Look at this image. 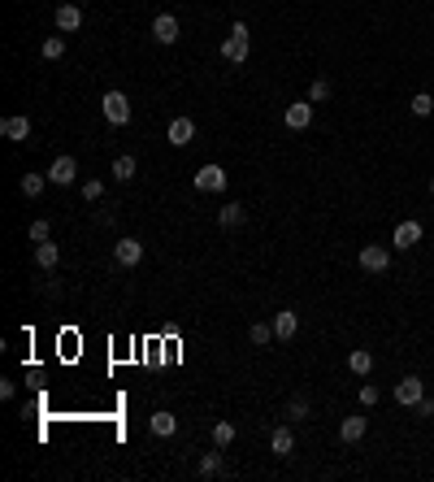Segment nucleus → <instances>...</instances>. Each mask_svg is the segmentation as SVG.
I'll use <instances>...</instances> for the list:
<instances>
[{
  "instance_id": "7c9ffc66",
  "label": "nucleus",
  "mask_w": 434,
  "mask_h": 482,
  "mask_svg": "<svg viewBox=\"0 0 434 482\" xmlns=\"http://www.w3.org/2000/svg\"><path fill=\"white\" fill-rule=\"evenodd\" d=\"M382 400V391H378V383H365L361 387V404H365V409H374V404Z\"/></svg>"
},
{
  "instance_id": "ddd939ff",
  "label": "nucleus",
  "mask_w": 434,
  "mask_h": 482,
  "mask_svg": "<svg viewBox=\"0 0 434 482\" xmlns=\"http://www.w3.org/2000/svg\"><path fill=\"white\" fill-rule=\"evenodd\" d=\"M413 243H421V222H413V217H408V222H400L395 226V248H413Z\"/></svg>"
},
{
  "instance_id": "bb28decb",
  "label": "nucleus",
  "mask_w": 434,
  "mask_h": 482,
  "mask_svg": "<svg viewBox=\"0 0 434 482\" xmlns=\"http://www.w3.org/2000/svg\"><path fill=\"white\" fill-rule=\"evenodd\" d=\"M330 96H335V87H330V79H317V83L309 87V100H313V105H326Z\"/></svg>"
},
{
  "instance_id": "f03ea898",
  "label": "nucleus",
  "mask_w": 434,
  "mask_h": 482,
  "mask_svg": "<svg viewBox=\"0 0 434 482\" xmlns=\"http://www.w3.org/2000/svg\"><path fill=\"white\" fill-rule=\"evenodd\" d=\"M100 109H105V118H109L113 126H126V122H131V100H126V91H105Z\"/></svg>"
},
{
  "instance_id": "2eb2a0df",
  "label": "nucleus",
  "mask_w": 434,
  "mask_h": 482,
  "mask_svg": "<svg viewBox=\"0 0 434 482\" xmlns=\"http://www.w3.org/2000/svg\"><path fill=\"white\" fill-rule=\"evenodd\" d=\"M269 448H274V456H291V452H295V435H291V426H278L274 435H269Z\"/></svg>"
},
{
  "instance_id": "0eeeda50",
  "label": "nucleus",
  "mask_w": 434,
  "mask_h": 482,
  "mask_svg": "<svg viewBox=\"0 0 434 482\" xmlns=\"http://www.w3.org/2000/svg\"><path fill=\"white\" fill-rule=\"evenodd\" d=\"M113 261L126 265V269H135V265L143 261V243H139V239H117V243H113Z\"/></svg>"
},
{
  "instance_id": "cd10ccee",
  "label": "nucleus",
  "mask_w": 434,
  "mask_h": 482,
  "mask_svg": "<svg viewBox=\"0 0 434 482\" xmlns=\"http://www.w3.org/2000/svg\"><path fill=\"white\" fill-rule=\"evenodd\" d=\"M217 222H222V226H239V222H243V209H239V205H222V209H217Z\"/></svg>"
},
{
  "instance_id": "4be33fe9",
  "label": "nucleus",
  "mask_w": 434,
  "mask_h": 482,
  "mask_svg": "<svg viewBox=\"0 0 434 482\" xmlns=\"http://www.w3.org/2000/svg\"><path fill=\"white\" fill-rule=\"evenodd\" d=\"M222 474V452H204L200 456V478H217Z\"/></svg>"
},
{
  "instance_id": "c85d7f7f",
  "label": "nucleus",
  "mask_w": 434,
  "mask_h": 482,
  "mask_svg": "<svg viewBox=\"0 0 434 482\" xmlns=\"http://www.w3.org/2000/svg\"><path fill=\"white\" fill-rule=\"evenodd\" d=\"M83 200H91V205H96V200H105V183H100V179H87V183H83Z\"/></svg>"
},
{
  "instance_id": "dca6fc26",
  "label": "nucleus",
  "mask_w": 434,
  "mask_h": 482,
  "mask_svg": "<svg viewBox=\"0 0 434 482\" xmlns=\"http://www.w3.org/2000/svg\"><path fill=\"white\" fill-rule=\"evenodd\" d=\"M148 426H152V435H161V439H170L174 430H178V417L161 409V413H152V417H148Z\"/></svg>"
},
{
  "instance_id": "5701e85b",
  "label": "nucleus",
  "mask_w": 434,
  "mask_h": 482,
  "mask_svg": "<svg viewBox=\"0 0 434 482\" xmlns=\"http://www.w3.org/2000/svg\"><path fill=\"white\" fill-rule=\"evenodd\" d=\"M408 109H413L417 118H430V113H434V96H430V91H417L413 100H408Z\"/></svg>"
},
{
  "instance_id": "4468645a",
  "label": "nucleus",
  "mask_w": 434,
  "mask_h": 482,
  "mask_svg": "<svg viewBox=\"0 0 434 482\" xmlns=\"http://www.w3.org/2000/svg\"><path fill=\"white\" fill-rule=\"evenodd\" d=\"M79 27H83V9L79 5H61L57 9V31L70 35V31H79Z\"/></svg>"
},
{
  "instance_id": "c756f323",
  "label": "nucleus",
  "mask_w": 434,
  "mask_h": 482,
  "mask_svg": "<svg viewBox=\"0 0 434 482\" xmlns=\"http://www.w3.org/2000/svg\"><path fill=\"white\" fill-rule=\"evenodd\" d=\"M27 235H31V243H48V235H53V231H48V222L39 217V222H31V231H27Z\"/></svg>"
},
{
  "instance_id": "9b49d317",
  "label": "nucleus",
  "mask_w": 434,
  "mask_h": 482,
  "mask_svg": "<svg viewBox=\"0 0 434 482\" xmlns=\"http://www.w3.org/2000/svg\"><path fill=\"white\" fill-rule=\"evenodd\" d=\"M0 135H5V139H13V144H22V139L31 135V118H27V113H13V118H5V122H0Z\"/></svg>"
},
{
  "instance_id": "6e6552de",
  "label": "nucleus",
  "mask_w": 434,
  "mask_h": 482,
  "mask_svg": "<svg viewBox=\"0 0 434 482\" xmlns=\"http://www.w3.org/2000/svg\"><path fill=\"white\" fill-rule=\"evenodd\" d=\"M152 39L157 44H178V18L174 13H157L152 18Z\"/></svg>"
},
{
  "instance_id": "aec40b11",
  "label": "nucleus",
  "mask_w": 434,
  "mask_h": 482,
  "mask_svg": "<svg viewBox=\"0 0 434 482\" xmlns=\"http://www.w3.org/2000/svg\"><path fill=\"white\" fill-rule=\"evenodd\" d=\"M39 53H44V61H61L65 57V35H48Z\"/></svg>"
},
{
  "instance_id": "2f4dec72",
  "label": "nucleus",
  "mask_w": 434,
  "mask_h": 482,
  "mask_svg": "<svg viewBox=\"0 0 434 482\" xmlns=\"http://www.w3.org/2000/svg\"><path fill=\"white\" fill-rule=\"evenodd\" d=\"M287 417H291V421H304V417H309V404H304V400H291V404H287Z\"/></svg>"
},
{
  "instance_id": "423d86ee",
  "label": "nucleus",
  "mask_w": 434,
  "mask_h": 482,
  "mask_svg": "<svg viewBox=\"0 0 434 482\" xmlns=\"http://www.w3.org/2000/svg\"><path fill=\"white\" fill-rule=\"evenodd\" d=\"M74 179H79V161H74V157H57L53 165H48V183H57V187H70Z\"/></svg>"
},
{
  "instance_id": "393cba45",
  "label": "nucleus",
  "mask_w": 434,
  "mask_h": 482,
  "mask_svg": "<svg viewBox=\"0 0 434 482\" xmlns=\"http://www.w3.org/2000/svg\"><path fill=\"white\" fill-rule=\"evenodd\" d=\"M44 183H48V174H27V179H22V196L35 200V196L44 191Z\"/></svg>"
},
{
  "instance_id": "20e7f679",
  "label": "nucleus",
  "mask_w": 434,
  "mask_h": 482,
  "mask_svg": "<svg viewBox=\"0 0 434 482\" xmlns=\"http://www.w3.org/2000/svg\"><path fill=\"white\" fill-rule=\"evenodd\" d=\"M356 261H361V269H365V274H387V265H391V252L382 248V243H365Z\"/></svg>"
},
{
  "instance_id": "1a4fd4ad",
  "label": "nucleus",
  "mask_w": 434,
  "mask_h": 482,
  "mask_svg": "<svg viewBox=\"0 0 434 482\" xmlns=\"http://www.w3.org/2000/svg\"><path fill=\"white\" fill-rule=\"evenodd\" d=\"M287 126H291V131H309V126H313V100H295V105H287Z\"/></svg>"
},
{
  "instance_id": "412c9836",
  "label": "nucleus",
  "mask_w": 434,
  "mask_h": 482,
  "mask_svg": "<svg viewBox=\"0 0 434 482\" xmlns=\"http://www.w3.org/2000/svg\"><path fill=\"white\" fill-rule=\"evenodd\" d=\"M135 174H139V165H135V157H117V161H113V179H122V183H131V179H135Z\"/></svg>"
},
{
  "instance_id": "6ab92c4d",
  "label": "nucleus",
  "mask_w": 434,
  "mask_h": 482,
  "mask_svg": "<svg viewBox=\"0 0 434 482\" xmlns=\"http://www.w3.org/2000/svg\"><path fill=\"white\" fill-rule=\"evenodd\" d=\"M347 369L365 378V374L374 369V352H369V348H356V352H352V357H347Z\"/></svg>"
},
{
  "instance_id": "f257e3e1",
  "label": "nucleus",
  "mask_w": 434,
  "mask_h": 482,
  "mask_svg": "<svg viewBox=\"0 0 434 482\" xmlns=\"http://www.w3.org/2000/svg\"><path fill=\"white\" fill-rule=\"evenodd\" d=\"M222 57L231 61V65H243L248 61V27H243V22H235L231 35L222 39Z\"/></svg>"
},
{
  "instance_id": "7ed1b4c3",
  "label": "nucleus",
  "mask_w": 434,
  "mask_h": 482,
  "mask_svg": "<svg viewBox=\"0 0 434 482\" xmlns=\"http://www.w3.org/2000/svg\"><path fill=\"white\" fill-rule=\"evenodd\" d=\"M395 404H400V409H417V400L426 395V383H421V378H413V374H408V378H400V383H395Z\"/></svg>"
},
{
  "instance_id": "b1692460",
  "label": "nucleus",
  "mask_w": 434,
  "mask_h": 482,
  "mask_svg": "<svg viewBox=\"0 0 434 482\" xmlns=\"http://www.w3.org/2000/svg\"><path fill=\"white\" fill-rule=\"evenodd\" d=\"M248 339H252V348H265V343H269V339H278V335H274V326L257 322V326H252V331H248Z\"/></svg>"
},
{
  "instance_id": "a211bd4d",
  "label": "nucleus",
  "mask_w": 434,
  "mask_h": 482,
  "mask_svg": "<svg viewBox=\"0 0 434 482\" xmlns=\"http://www.w3.org/2000/svg\"><path fill=\"white\" fill-rule=\"evenodd\" d=\"M365 426H369L365 417H343V421H339V439H343V443H356V439L365 435Z\"/></svg>"
},
{
  "instance_id": "473e14b6",
  "label": "nucleus",
  "mask_w": 434,
  "mask_h": 482,
  "mask_svg": "<svg viewBox=\"0 0 434 482\" xmlns=\"http://www.w3.org/2000/svg\"><path fill=\"white\" fill-rule=\"evenodd\" d=\"M417 413H421V417H434V400H430V395L417 400Z\"/></svg>"
},
{
  "instance_id": "a878e982",
  "label": "nucleus",
  "mask_w": 434,
  "mask_h": 482,
  "mask_svg": "<svg viewBox=\"0 0 434 482\" xmlns=\"http://www.w3.org/2000/svg\"><path fill=\"white\" fill-rule=\"evenodd\" d=\"M213 443H217V448H231V443H235V426H231V421H217V426H213Z\"/></svg>"
},
{
  "instance_id": "f3484780",
  "label": "nucleus",
  "mask_w": 434,
  "mask_h": 482,
  "mask_svg": "<svg viewBox=\"0 0 434 482\" xmlns=\"http://www.w3.org/2000/svg\"><path fill=\"white\" fill-rule=\"evenodd\" d=\"M35 265H39V269H57V265H61V248H57V243H39V248H35Z\"/></svg>"
},
{
  "instance_id": "f8f14e48",
  "label": "nucleus",
  "mask_w": 434,
  "mask_h": 482,
  "mask_svg": "<svg viewBox=\"0 0 434 482\" xmlns=\"http://www.w3.org/2000/svg\"><path fill=\"white\" fill-rule=\"evenodd\" d=\"M165 139H170L174 148H187V144L196 139V122H191V118H174V122H170V135H165Z\"/></svg>"
},
{
  "instance_id": "9d476101",
  "label": "nucleus",
  "mask_w": 434,
  "mask_h": 482,
  "mask_svg": "<svg viewBox=\"0 0 434 482\" xmlns=\"http://www.w3.org/2000/svg\"><path fill=\"white\" fill-rule=\"evenodd\" d=\"M295 331H300V313H295V309H283V313L274 317V335H278V343H291Z\"/></svg>"
},
{
  "instance_id": "72a5a7b5",
  "label": "nucleus",
  "mask_w": 434,
  "mask_h": 482,
  "mask_svg": "<svg viewBox=\"0 0 434 482\" xmlns=\"http://www.w3.org/2000/svg\"><path fill=\"white\" fill-rule=\"evenodd\" d=\"M430 196H434V179H430Z\"/></svg>"
},
{
  "instance_id": "39448f33",
  "label": "nucleus",
  "mask_w": 434,
  "mask_h": 482,
  "mask_svg": "<svg viewBox=\"0 0 434 482\" xmlns=\"http://www.w3.org/2000/svg\"><path fill=\"white\" fill-rule=\"evenodd\" d=\"M226 170L222 165H200L196 170V191H226Z\"/></svg>"
}]
</instances>
